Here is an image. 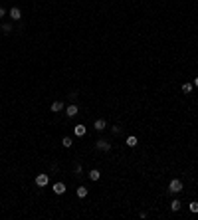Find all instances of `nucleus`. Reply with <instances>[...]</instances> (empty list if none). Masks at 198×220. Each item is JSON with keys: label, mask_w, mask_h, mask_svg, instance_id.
Masks as SVG:
<instances>
[{"label": "nucleus", "mask_w": 198, "mask_h": 220, "mask_svg": "<svg viewBox=\"0 0 198 220\" xmlns=\"http://www.w3.org/2000/svg\"><path fill=\"white\" fill-rule=\"evenodd\" d=\"M188 208H190V212H192V214H196V212H198V202H194V200H192V202L188 204Z\"/></svg>", "instance_id": "obj_15"}, {"label": "nucleus", "mask_w": 198, "mask_h": 220, "mask_svg": "<svg viewBox=\"0 0 198 220\" xmlns=\"http://www.w3.org/2000/svg\"><path fill=\"white\" fill-rule=\"evenodd\" d=\"M182 91H184V93H190V91H192V83H184V85H182Z\"/></svg>", "instance_id": "obj_16"}, {"label": "nucleus", "mask_w": 198, "mask_h": 220, "mask_svg": "<svg viewBox=\"0 0 198 220\" xmlns=\"http://www.w3.org/2000/svg\"><path fill=\"white\" fill-rule=\"evenodd\" d=\"M4 16V8H2V6H0V18Z\"/></svg>", "instance_id": "obj_18"}, {"label": "nucleus", "mask_w": 198, "mask_h": 220, "mask_svg": "<svg viewBox=\"0 0 198 220\" xmlns=\"http://www.w3.org/2000/svg\"><path fill=\"white\" fill-rule=\"evenodd\" d=\"M61 145H64L66 149H69L73 143H72V139H69V137H64V139H61Z\"/></svg>", "instance_id": "obj_14"}, {"label": "nucleus", "mask_w": 198, "mask_h": 220, "mask_svg": "<svg viewBox=\"0 0 198 220\" xmlns=\"http://www.w3.org/2000/svg\"><path fill=\"white\" fill-rule=\"evenodd\" d=\"M180 206H182L180 200H172V202H171V210H172V212H178V210H180Z\"/></svg>", "instance_id": "obj_10"}, {"label": "nucleus", "mask_w": 198, "mask_h": 220, "mask_svg": "<svg viewBox=\"0 0 198 220\" xmlns=\"http://www.w3.org/2000/svg\"><path fill=\"white\" fill-rule=\"evenodd\" d=\"M93 127H95V129H97V131H103L105 127H107V123H105V119H95Z\"/></svg>", "instance_id": "obj_5"}, {"label": "nucleus", "mask_w": 198, "mask_h": 220, "mask_svg": "<svg viewBox=\"0 0 198 220\" xmlns=\"http://www.w3.org/2000/svg\"><path fill=\"white\" fill-rule=\"evenodd\" d=\"M64 109V103H61V101H54V103H52V111H61Z\"/></svg>", "instance_id": "obj_12"}, {"label": "nucleus", "mask_w": 198, "mask_h": 220, "mask_svg": "<svg viewBox=\"0 0 198 220\" xmlns=\"http://www.w3.org/2000/svg\"><path fill=\"white\" fill-rule=\"evenodd\" d=\"M95 147H97V149H101V151H109V149H111V145L107 143L105 139H101V141H97V145H95Z\"/></svg>", "instance_id": "obj_6"}, {"label": "nucleus", "mask_w": 198, "mask_h": 220, "mask_svg": "<svg viewBox=\"0 0 198 220\" xmlns=\"http://www.w3.org/2000/svg\"><path fill=\"white\" fill-rule=\"evenodd\" d=\"M73 133H75L77 137H83V135H85V127H83V125H75V127H73Z\"/></svg>", "instance_id": "obj_8"}, {"label": "nucleus", "mask_w": 198, "mask_h": 220, "mask_svg": "<svg viewBox=\"0 0 198 220\" xmlns=\"http://www.w3.org/2000/svg\"><path fill=\"white\" fill-rule=\"evenodd\" d=\"M168 190H171V193H180V190H182V181H178V179L171 181V184H168Z\"/></svg>", "instance_id": "obj_1"}, {"label": "nucleus", "mask_w": 198, "mask_h": 220, "mask_svg": "<svg viewBox=\"0 0 198 220\" xmlns=\"http://www.w3.org/2000/svg\"><path fill=\"white\" fill-rule=\"evenodd\" d=\"M52 190H54L55 194H64L66 193V184H64V182H55L54 187H52Z\"/></svg>", "instance_id": "obj_3"}, {"label": "nucleus", "mask_w": 198, "mask_h": 220, "mask_svg": "<svg viewBox=\"0 0 198 220\" xmlns=\"http://www.w3.org/2000/svg\"><path fill=\"white\" fill-rule=\"evenodd\" d=\"M127 145H129V147H137V137H135V135H129V137H127V141H125Z\"/></svg>", "instance_id": "obj_9"}, {"label": "nucleus", "mask_w": 198, "mask_h": 220, "mask_svg": "<svg viewBox=\"0 0 198 220\" xmlns=\"http://www.w3.org/2000/svg\"><path fill=\"white\" fill-rule=\"evenodd\" d=\"M194 85H196V87H198V77H196V79H194Z\"/></svg>", "instance_id": "obj_19"}, {"label": "nucleus", "mask_w": 198, "mask_h": 220, "mask_svg": "<svg viewBox=\"0 0 198 220\" xmlns=\"http://www.w3.org/2000/svg\"><path fill=\"white\" fill-rule=\"evenodd\" d=\"M77 196H79V198H85V196H87V188H85V187H79V188H77Z\"/></svg>", "instance_id": "obj_13"}, {"label": "nucleus", "mask_w": 198, "mask_h": 220, "mask_svg": "<svg viewBox=\"0 0 198 220\" xmlns=\"http://www.w3.org/2000/svg\"><path fill=\"white\" fill-rule=\"evenodd\" d=\"M99 176H101V173H99L97 169H93V171H89V179H91V181H99Z\"/></svg>", "instance_id": "obj_11"}, {"label": "nucleus", "mask_w": 198, "mask_h": 220, "mask_svg": "<svg viewBox=\"0 0 198 220\" xmlns=\"http://www.w3.org/2000/svg\"><path fill=\"white\" fill-rule=\"evenodd\" d=\"M2 32H6V34H8V32H12V24H8V22H6V24H2Z\"/></svg>", "instance_id": "obj_17"}, {"label": "nucleus", "mask_w": 198, "mask_h": 220, "mask_svg": "<svg viewBox=\"0 0 198 220\" xmlns=\"http://www.w3.org/2000/svg\"><path fill=\"white\" fill-rule=\"evenodd\" d=\"M48 182H50L48 175H38V176H36V184H38V187H46Z\"/></svg>", "instance_id": "obj_2"}, {"label": "nucleus", "mask_w": 198, "mask_h": 220, "mask_svg": "<svg viewBox=\"0 0 198 220\" xmlns=\"http://www.w3.org/2000/svg\"><path fill=\"white\" fill-rule=\"evenodd\" d=\"M10 18H12V20H20V18H22V12H20V8H16V6H14V8L10 10Z\"/></svg>", "instance_id": "obj_4"}, {"label": "nucleus", "mask_w": 198, "mask_h": 220, "mask_svg": "<svg viewBox=\"0 0 198 220\" xmlns=\"http://www.w3.org/2000/svg\"><path fill=\"white\" fill-rule=\"evenodd\" d=\"M66 113H67V117H75L77 115V105H67Z\"/></svg>", "instance_id": "obj_7"}]
</instances>
